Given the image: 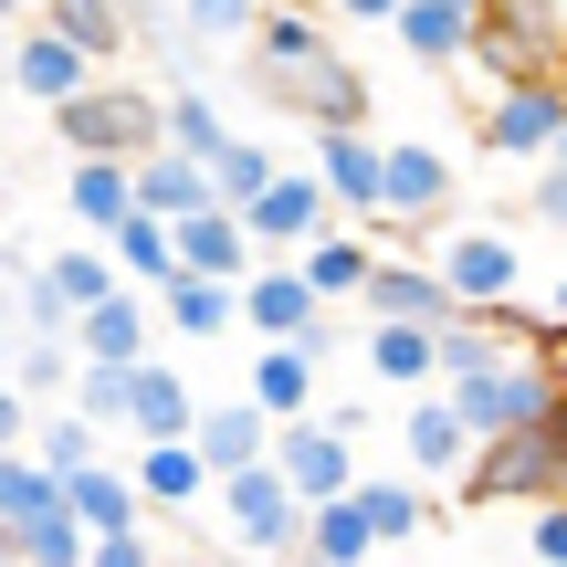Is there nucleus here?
<instances>
[{
	"label": "nucleus",
	"mask_w": 567,
	"mask_h": 567,
	"mask_svg": "<svg viewBox=\"0 0 567 567\" xmlns=\"http://www.w3.org/2000/svg\"><path fill=\"white\" fill-rule=\"evenodd\" d=\"M442 400H452V421H463L473 442H494V431L536 421L547 400H567V368L547 358V347H484L473 368H452V379H442Z\"/></svg>",
	"instance_id": "f257e3e1"
},
{
	"label": "nucleus",
	"mask_w": 567,
	"mask_h": 567,
	"mask_svg": "<svg viewBox=\"0 0 567 567\" xmlns=\"http://www.w3.org/2000/svg\"><path fill=\"white\" fill-rule=\"evenodd\" d=\"M463 505H536V494H567V400H547L536 421L494 431V442H473L463 463Z\"/></svg>",
	"instance_id": "f03ea898"
},
{
	"label": "nucleus",
	"mask_w": 567,
	"mask_h": 567,
	"mask_svg": "<svg viewBox=\"0 0 567 567\" xmlns=\"http://www.w3.org/2000/svg\"><path fill=\"white\" fill-rule=\"evenodd\" d=\"M42 116H53L63 158H147L158 147V95L147 84H116V74H95L84 95L42 105Z\"/></svg>",
	"instance_id": "7ed1b4c3"
},
{
	"label": "nucleus",
	"mask_w": 567,
	"mask_h": 567,
	"mask_svg": "<svg viewBox=\"0 0 567 567\" xmlns=\"http://www.w3.org/2000/svg\"><path fill=\"white\" fill-rule=\"evenodd\" d=\"M210 505H221V536H231V557H295V547H305V494L284 484L274 463H243V473H221V484H210Z\"/></svg>",
	"instance_id": "20e7f679"
},
{
	"label": "nucleus",
	"mask_w": 567,
	"mask_h": 567,
	"mask_svg": "<svg viewBox=\"0 0 567 567\" xmlns=\"http://www.w3.org/2000/svg\"><path fill=\"white\" fill-rule=\"evenodd\" d=\"M431 231H442L431 274L452 284V305H463V316H494V305L526 295V252H515V231H494V221H431Z\"/></svg>",
	"instance_id": "39448f33"
},
{
	"label": "nucleus",
	"mask_w": 567,
	"mask_h": 567,
	"mask_svg": "<svg viewBox=\"0 0 567 567\" xmlns=\"http://www.w3.org/2000/svg\"><path fill=\"white\" fill-rule=\"evenodd\" d=\"M557 53H567V11H557V0H484V21H473V63H484L494 84L557 74Z\"/></svg>",
	"instance_id": "423d86ee"
},
{
	"label": "nucleus",
	"mask_w": 567,
	"mask_h": 567,
	"mask_svg": "<svg viewBox=\"0 0 567 567\" xmlns=\"http://www.w3.org/2000/svg\"><path fill=\"white\" fill-rule=\"evenodd\" d=\"M567 137V74H515V84H494V105H484V158H547V147Z\"/></svg>",
	"instance_id": "0eeeda50"
},
{
	"label": "nucleus",
	"mask_w": 567,
	"mask_h": 567,
	"mask_svg": "<svg viewBox=\"0 0 567 567\" xmlns=\"http://www.w3.org/2000/svg\"><path fill=\"white\" fill-rule=\"evenodd\" d=\"M379 221H400V231L452 221V158L431 137H379Z\"/></svg>",
	"instance_id": "6e6552de"
},
{
	"label": "nucleus",
	"mask_w": 567,
	"mask_h": 567,
	"mask_svg": "<svg viewBox=\"0 0 567 567\" xmlns=\"http://www.w3.org/2000/svg\"><path fill=\"white\" fill-rule=\"evenodd\" d=\"M243 231H252V252H305L316 231H337V200H326L316 168H274L243 200Z\"/></svg>",
	"instance_id": "1a4fd4ad"
},
{
	"label": "nucleus",
	"mask_w": 567,
	"mask_h": 567,
	"mask_svg": "<svg viewBox=\"0 0 567 567\" xmlns=\"http://www.w3.org/2000/svg\"><path fill=\"white\" fill-rule=\"evenodd\" d=\"M264 463L305 494V505H326V494L358 484V442H347L326 410H305V421H274V452H264Z\"/></svg>",
	"instance_id": "9d476101"
},
{
	"label": "nucleus",
	"mask_w": 567,
	"mask_h": 567,
	"mask_svg": "<svg viewBox=\"0 0 567 567\" xmlns=\"http://www.w3.org/2000/svg\"><path fill=\"white\" fill-rule=\"evenodd\" d=\"M116 264H105V252H53V264H32V284H21V326H32V337H74V316L95 295H116Z\"/></svg>",
	"instance_id": "9b49d317"
},
{
	"label": "nucleus",
	"mask_w": 567,
	"mask_h": 567,
	"mask_svg": "<svg viewBox=\"0 0 567 567\" xmlns=\"http://www.w3.org/2000/svg\"><path fill=\"white\" fill-rule=\"evenodd\" d=\"M243 53H252V84L284 105V95H295V84L316 74L326 53H337V42L316 32V11H305V0H264V21H252V42H243Z\"/></svg>",
	"instance_id": "f8f14e48"
},
{
	"label": "nucleus",
	"mask_w": 567,
	"mask_h": 567,
	"mask_svg": "<svg viewBox=\"0 0 567 567\" xmlns=\"http://www.w3.org/2000/svg\"><path fill=\"white\" fill-rule=\"evenodd\" d=\"M463 463H473V431L452 421V400L442 389H410L400 400V473L410 484H463Z\"/></svg>",
	"instance_id": "ddd939ff"
},
{
	"label": "nucleus",
	"mask_w": 567,
	"mask_h": 567,
	"mask_svg": "<svg viewBox=\"0 0 567 567\" xmlns=\"http://www.w3.org/2000/svg\"><path fill=\"white\" fill-rule=\"evenodd\" d=\"M11 95H32V105H63V95H84V84L105 74L95 53H84V42H63L53 21H32V32H11Z\"/></svg>",
	"instance_id": "4468645a"
},
{
	"label": "nucleus",
	"mask_w": 567,
	"mask_h": 567,
	"mask_svg": "<svg viewBox=\"0 0 567 567\" xmlns=\"http://www.w3.org/2000/svg\"><path fill=\"white\" fill-rule=\"evenodd\" d=\"M316 368H326V326H316V337H264L243 400L264 410V421H305V410H316Z\"/></svg>",
	"instance_id": "2eb2a0df"
},
{
	"label": "nucleus",
	"mask_w": 567,
	"mask_h": 567,
	"mask_svg": "<svg viewBox=\"0 0 567 567\" xmlns=\"http://www.w3.org/2000/svg\"><path fill=\"white\" fill-rule=\"evenodd\" d=\"M337 200V221H379V137L368 126H316V158H305Z\"/></svg>",
	"instance_id": "dca6fc26"
},
{
	"label": "nucleus",
	"mask_w": 567,
	"mask_h": 567,
	"mask_svg": "<svg viewBox=\"0 0 567 567\" xmlns=\"http://www.w3.org/2000/svg\"><path fill=\"white\" fill-rule=\"evenodd\" d=\"M231 295H243V326H252V337H316V326H326L316 284L295 274V252H284V264H252Z\"/></svg>",
	"instance_id": "f3484780"
},
{
	"label": "nucleus",
	"mask_w": 567,
	"mask_h": 567,
	"mask_svg": "<svg viewBox=\"0 0 567 567\" xmlns=\"http://www.w3.org/2000/svg\"><path fill=\"white\" fill-rule=\"evenodd\" d=\"M473 21H484V0H400V11H389V32H400L410 63L452 74V63H473Z\"/></svg>",
	"instance_id": "a211bd4d"
},
{
	"label": "nucleus",
	"mask_w": 567,
	"mask_h": 567,
	"mask_svg": "<svg viewBox=\"0 0 567 567\" xmlns=\"http://www.w3.org/2000/svg\"><path fill=\"white\" fill-rule=\"evenodd\" d=\"M147 326H158V295H137V284H116V295H95V305L74 316V358L137 368V358H147Z\"/></svg>",
	"instance_id": "6ab92c4d"
},
{
	"label": "nucleus",
	"mask_w": 567,
	"mask_h": 567,
	"mask_svg": "<svg viewBox=\"0 0 567 567\" xmlns=\"http://www.w3.org/2000/svg\"><path fill=\"white\" fill-rule=\"evenodd\" d=\"M358 305H368V316H410V326L463 316V305H452V284L431 274V264H410V252H379V264H368V284H358Z\"/></svg>",
	"instance_id": "aec40b11"
},
{
	"label": "nucleus",
	"mask_w": 567,
	"mask_h": 567,
	"mask_svg": "<svg viewBox=\"0 0 567 567\" xmlns=\"http://www.w3.org/2000/svg\"><path fill=\"white\" fill-rule=\"evenodd\" d=\"M126 473H137V505H147V515L210 505V463H200V442H189V431H179V442H137V463H126Z\"/></svg>",
	"instance_id": "412c9836"
},
{
	"label": "nucleus",
	"mask_w": 567,
	"mask_h": 567,
	"mask_svg": "<svg viewBox=\"0 0 567 567\" xmlns=\"http://www.w3.org/2000/svg\"><path fill=\"white\" fill-rule=\"evenodd\" d=\"M189 442H200V463H210V484L221 473H243V463H264L274 452V421L231 389V400H200V421H189Z\"/></svg>",
	"instance_id": "4be33fe9"
},
{
	"label": "nucleus",
	"mask_w": 567,
	"mask_h": 567,
	"mask_svg": "<svg viewBox=\"0 0 567 567\" xmlns=\"http://www.w3.org/2000/svg\"><path fill=\"white\" fill-rule=\"evenodd\" d=\"M368 379H379L389 400H410V389H442L431 326H410V316H368Z\"/></svg>",
	"instance_id": "5701e85b"
},
{
	"label": "nucleus",
	"mask_w": 567,
	"mask_h": 567,
	"mask_svg": "<svg viewBox=\"0 0 567 567\" xmlns=\"http://www.w3.org/2000/svg\"><path fill=\"white\" fill-rule=\"evenodd\" d=\"M63 505L84 515V536H126V526H147V505H137V473H126V463H105V452L63 473Z\"/></svg>",
	"instance_id": "b1692460"
},
{
	"label": "nucleus",
	"mask_w": 567,
	"mask_h": 567,
	"mask_svg": "<svg viewBox=\"0 0 567 567\" xmlns=\"http://www.w3.org/2000/svg\"><path fill=\"white\" fill-rule=\"evenodd\" d=\"M168 231H179V264H189V274H221V284H243L252 264H264V252H252V231H243V210H231V200L189 210V221H168Z\"/></svg>",
	"instance_id": "393cba45"
},
{
	"label": "nucleus",
	"mask_w": 567,
	"mask_h": 567,
	"mask_svg": "<svg viewBox=\"0 0 567 567\" xmlns=\"http://www.w3.org/2000/svg\"><path fill=\"white\" fill-rule=\"evenodd\" d=\"M63 210L84 231H116L137 210V158H63Z\"/></svg>",
	"instance_id": "a878e982"
},
{
	"label": "nucleus",
	"mask_w": 567,
	"mask_h": 567,
	"mask_svg": "<svg viewBox=\"0 0 567 567\" xmlns=\"http://www.w3.org/2000/svg\"><path fill=\"white\" fill-rule=\"evenodd\" d=\"M358 515H368V536H379V547H410V536L431 526V494L410 484V473H379V463H358Z\"/></svg>",
	"instance_id": "bb28decb"
},
{
	"label": "nucleus",
	"mask_w": 567,
	"mask_h": 567,
	"mask_svg": "<svg viewBox=\"0 0 567 567\" xmlns=\"http://www.w3.org/2000/svg\"><path fill=\"white\" fill-rule=\"evenodd\" d=\"M158 326H179V337H231V326H243V295H231L221 274H168L158 284Z\"/></svg>",
	"instance_id": "cd10ccee"
},
{
	"label": "nucleus",
	"mask_w": 567,
	"mask_h": 567,
	"mask_svg": "<svg viewBox=\"0 0 567 567\" xmlns=\"http://www.w3.org/2000/svg\"><path fill=\"white\" fill-rule=\"evenodd\" d=\"M368 557H379V536H368L358 494H326V505H305V547H295V567H368Z\"/></svg>",
	"instance_id": "c85d7f7f"
},
{
	"label": "nucleus",
	"mask_w": 567,
	"mask_h": 567,
	"mask_svg": "<svg viewBox=\"0 0 567 567\" xmlns=\"http://www.w3.org/2000/svg\"><path fill=\"white\" fill-rule=\"evenodd\" d=\"M189 421H200V389H189L179 368L137 358V400H126V431H137V442H179Z\"/></svg>",
	"instance_id": "c756f323"
},
{
	"label": "nucleus",
	"mask_w": 567,
	"mask_h": 567,
	"mask_svg": "<svg viewBox=\"0 0 567 567\" xmlns=\"http://www.w3.org/2000/svg\"><path fill=\"white\" fill-rule=\"evenodd\" d=\"M221 189H210L200 158H179V147H147L137 158V210H158V221H189V210H210Z\"/></svg>",
	"instance_id": "7c9ffc66"
},
{
	"label": "nucleus",
	"mask_w": 567,
	"mask_h": 567,
	"mask_svg": "<svg viewBox=\"0 0 567 567\" xmlns=\"http://www.w3.org/2000/svg\"><path fill=\"white\" fill-rule=\"evenodd\" d=\"M105 264H116L126 284H147V295H158V284L179 274V231H168L158 210H126V221L105 231Z\"/></svg>",
	"instance_id": "2f4dec72"
},
{
	"label": "nucleus",
	"mask_w": 567,
	"mask_h": 567,
	"mask_svg": "<svg viewBox=\"0 0 567 567\" xmlns=\"http://www.w3.org/2000/svg\"><path fill=\"white\" fill-rule=\"evenodd\" d=\"M284 105H295L305 126H368V74H358L347 53H326V63H316V74H305Z\"/></svg>",
	"instance_id": "473e14b6"
},
{
	"label": "nucleus",
	"mask_w": 567,
	"mask_h": 567,
	"mask_svg": "<svg viewBox=\"0 0 567 567\" xmlns=\"http://www.w3.org/2000/svg\"><path fill=\"white\" fill-rule=\"evenodd\" d=\"M42 21H53L63 42H84L95 63H116L126 42H137V0H42Z\"/></svg>",
	"instance_id": "72a5a7b5"
},
{
	"label": "nucleus",
	"mask_w": 567,
	"mask_h": 567,
	"mask_svg": "<svg viewBox=\"0 0 567 567\" xmlns=\"http://www.w3.org/2000/svg\"><path fill=\"white\" fill-rule=\"evenodd\" d=\"M158 147H179V158H221V147H231V126H221V105H210L200 95V84H168V95H158Z\"/></svg>",
	"instance_id": "f704fd0d"
},
{
	"label": "nucleus",
	"mask_w": 567,
	"mask_h": 567,
	"mask_svg": "<svg viewBox=\"0 0 567 567\" xmlns=\"http://www.w3.org/2000/svg\"><path fill=\"white\" fill-rule=\"evenodd\" d=\"M368 264H379V243H358L347 221H337V231H316V243L295 252V274L316 284V305H326V295H358V284H368Z\"/></svg>",
	"instance_id": "c9c22d12"
},
{
	"label": "nucleus",
	"mask_w": 567,
	"mask_h": 567,
	"mask_svg": "<svg viewBox=\"0 0 567 567\" xmlns=\"http://www.w3.org/2000/svg\"><path fill=\"white\" fill-rule=\"evenodd\" d=\"M84 547H95V536H84V515L63 505H42V515H21V567H84Z\"/></svg>",
	"instance_id": "e433bc0d"
},
{
	"label": "nucleus",
	"mask_w": 567,
	"mask_h": 567,
	"mask_svg": "<svg viewBox=\"0 0 567 567\" xmlns=\"http://www.w3.org/2000/svg\"><path fill=\"white\" fill-rule=\"evenodd\" d=\"M32 442V463H53V473H74V463H95V421H84L74 400H42V421L21 431Z\"/></svg>",
	"instance_id": "4c0bfd02"
},
{
	"label": "nucleus",
	"mask_w": 567,
	"mask_h": 567,
	"mask_svg": "<svg viewBox=\"0 0 567 567\" xmlns=\"http://www.w3.org/2000/svg\"><path fill=\"white\" fill-rule=\"evenodd\" d=\"M252 21H264V0H179L189 53H231V42H252Z\"/></svg>",
	"instance_id": "58836bf2"
},
{
	"label": "nucleus",
	"mask_w": 567,
	"mask_h": 567,
	"mask_svg": "<svg viewBox=\"0 0 567 567\" xmlns=\"http://www.w3.org/2000/svg\"><path fill=\"white\" fill-rule=\"evenodd\" d=\"M63 400L84 410L95 431H126V400H137V368H105V358H74V389Z\"/></svg>",
	"instance_id": "ea45409f"
},
{
	"label": "nucleus",
	"mask_w": 567,
	"mask_h": 567,
	"mask_svg": "<svg viewBox=\"0 0 567 567\" xmlns=\"http://www.w3.org/2000/svg\"><path fill=\"white\" fill-rule=\"evenodd\" d=\"M53 494H63V473H53V463H32V442L0 452V515H11V526H21V515H42Z\"/></svg>",
	"instance_id": "a19ab883"
},
{
	"label": "nucleus",
	"mask_w": 567,
	"mask_h": 567,
	"mask_svg": "<svg viewBox=\"0 0 567 567\" xmlns=\"http://www.w3.org/2000/svg\"><path fill=\"white\" fill-rule=\"evenodd\" d=\"M274 168H284V158H274V147H264V137H243V126H231V147H221V158H210V189H221V200H231V210H243V200H252V189H264V179H274Z\"/></svg>",
	"instance_id": "79ce46f5"
},
{
	"label": "nucleus",
	"mask_w": 567,
	"mask_h": 567,
	"mask_svg": "<svg viewBox=\"0 0 567 567\" xmlns=\"http://www.w3.org/2000/svg\"><path fill=\"white\" fill-rule=\"evenodd\" d=\"M11 389L21 400H63V389H74V337H32L21 368H11Z\"/></svg>",
	"instance_id": "37998d69"
},
{
	"label": "nucleus",
	"mask_w": 567,
	"mask_h": 567,
	"mask_svg": "<svg viewBox=\"0 0 567 567\" xmlns=\"http://www.w3.org/2000/svg\"><path fill=\"white\" fill-rule=\"evenodd\" d=\"M536 567H567V494H536V526H526Z\"/></svg>",
	"instance_id": "c03bdc74"
},
{
	"label": "nucleus",
	"mask_w": 567,
	"mask_h": 567,
	"mask_svg": "<svg viewBox=\"0 0 567 567\" xmlns=\"http://www.w3.org/2000/svg\"><path fill=\"white\" fill-rule=\"evenodd\" d=\"M526 210H536V221H557V231H567V137L547 147V158H536V200H526Z\"/></svg>",
	"instance_id": "a18cd8bd"
},
{
	"label": "nucleus",
	"mask_w": 567,
	"mask_h": 567,
	"mask_svg": "<svg viewBox=\"0 0 567 567\" xmlns=\"http://www.w3.org/2000/svg\"><path fill=\"white\" fill-rule=\"evenodd\" d=\"M84 567H158V547H147V526H126V536H95Z\"/></svg>",
	"instance_id": "49530a36"
},
{
	"label": "nucleus",
	"mask_w": 567,
	"mask_h": 567,
	"mask_svg": "<svg viewBox=\"0 0 567 567\" xmlns=\"http://www.w3.org/2000/svg\"><path fill=\"white\" fill-rule=\"evenodd\" d=\"M536 326H547V358H567V274L547 284V316H536Z\"/></svg>",
	"instance_id": "de8ad7c7"
},
{
	"label": "nucleus",
	"mask_w": 567,
	"mask_h": 567,
	"mask_svg": "<svg viewBox=\"0 0 567 567\" xmlns=\"http://www.w3.org/2000/svg\"><path fill=\"white\" fill-rule=\"evenodd\" d=\"M21 431H32V400H21V389H11V379H0V452H11V442H21Z\"/></svg>",
	"instance_id": "09e8293b"
},
{
	"label": "nucleus",
	"mask_w": 567,
	"mask_h": 567,
	"mask_svg": "<svg viewBox=\"0 0 567 567\" xmlns=\"http://www.w3.org/2000/svg\"><path fill=\"white\" fill-rule=\"evenodd\" d=\"M326 11H337V21H389L400 0H326Z\"/></svg>",
	"instance_id": "8fccbe9b"
},
{
	"label": "nucleus",
	"mask_w": 567,
	"mask_h": 567,
	"mask_svg": "<svg viewBox=\"0 0 567 567\" xmlns=\"http://www.w3.org/2000/svg\"><path fill=\"white\" fill-rule=\"evenodd\" d=\"M210 567H295V557H210Z\"/></svg>",
	"instance_id": "3c124183"
},
{
	"label": "nucleus",
	"mask_w": 567,
	"mask_h": 567,
	"mask_svg": "<svg viewBox=\"0 0 567 567\" xmlns=\"http://www.w3.org/2000/svg\"><path fill=\"white\" fill-rule=\"evenodd\" d=\"M0 557H21V526H11V515H0Z\"/></svg>",
	"instance_id": "603ef678"
},
{
	"label": "nucleus",
	"mask_w": 567,
	"mask_h": 567,
	"mask_svg": "<svg viewBox=\"0 0 567 567\" xmlns=\"http://www.w3.org/2000/svg\"><path fill=\"white\" fill-rule=\"evenodd\" d=\"M11 11H21V0H0V21H11Z\"/></svg>",
	"instance_id": "864d4df0"
},
{
	"label": "nucleus",
	"mask_w": 567,
	"mask_h": 567,
	"mask_svg": "<svg viewBox=\"0 0 567 567\" xmlns=\"http://www.w3.org/2000/svg\"><path fill=\"white\" fill-rule=\"evenodd\" d=\"M0 567H21V557H0Z\"/></svg>",
	"instance_id": "5fc2aeb1"
}]
</instances>
